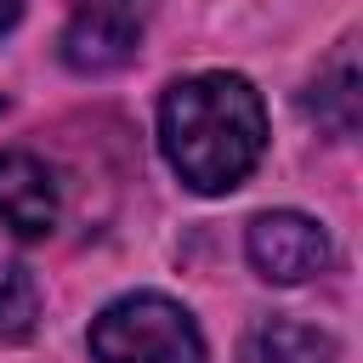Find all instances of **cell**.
<instances>
[{"label": "cell", "instance_id": "obj_10", "mask_svg": "<svg viewBox=\"0 0 363 363\" xmlns=\"http://www.w3.org/2000/svg\"><path fill=\"white\" fill-rule=\"evenodd\" d=\"M0 113H6V96H0Z\"/></svg>", "mask_w": 363, "mask_h": 363}, {"label": "cell", "instance_id": "obj_7", "mask_svg": "<svg viewBox=\"0 0 363 363\" xmlns=\"http://www.w3.org/2000/svg\"><path fill=\"white\" fill-rule=\"evenodd\" d=\"M306 113H312L329 136H352V130H357V62H352V51H340V57L329 62V74L312 79Z\"/></svg>", "mask_w": 363, "mask_h": 363}, {"label": "cell", "instance_id": "obj_3", "mask_svg": "<svg viewBox=\"0 0 363 363\" xmlns=\"http://www.w3.org/2000/svg\"><path fill=\"white\" fill-rule=\"evenodd\" d=\"M147 0H68V28L57 57L74 74H113L142 51Z\"/></svg>", "mask_w": 363, "mask_h": 363}, {"label": "cell", "instance_id": "obj_5", "mask_svg": "<svg viewBox=\"0 0 363 363\" xmlns=\"http://www.w3.org/2000/svg\"><path fill=\"white\" fill-rule=\"evenodd\" d=\"M57 227V176L23 147H0V233L45 238Z\"/></svg>", "mask_w": 363, "mask_h": 363}, {"label": "cell", "instance_id": "obj_1", "mask_svg": "<svg viewBox=\"0 0 363 363\" xmlns=\"http://www.w3.org/2000/svg\"><path fill=\"white\" fill-rule=\"evenodd\" d=\"M159 147L193 193H233L267 153V108L244 74H187L159 96Z\"/></svg>", "mask_w": 363, "mask_h": 363}, {"label": "cell", "instance_id": "obj_6", "mask_svg": "<svg viewBox=\"0 0 363 363\" xmlns=\"http://www.w3.org/2000/svg\"><path fill=\"white\" fill-rule=\"evenodd\" d=\"M335 357H340L335 335L295 318H261L244 335V363H335Z\"/></svg>", "mask_w": 363, "mask_h": 363}, {"label": "cell", "instance_id": "obj_2", "mask_svg": "<svg viewBox=\"0 0 363 363\" xmlns=\"http://www.w3.org/2000/svg\"><path fill=\"white\" fill-rule=\"evenodd\" d=\"M96 363H204V335L193 312L159 289H136L108 301L91 318Z\"/></svg>", "mask_w": 363, "mask_h": 363}, {"label": "cell", "instance_id": "obj_8", "mask_svg": "<svg viewBox=\"0 0 363 363\" xmlns=\"http://www.w3.org/2000/svg\"><path fill=\"white\" fill-rule=\"evenodd\" d=\"M40 323V284L23 261H6L0 255V346H17L28 340Z\"/></svg>", "mask_w": 363, "mask_h": 363}, {"label": "cell", "instance_id": "obj_9", "mask_svg": "<svg viewBox=\"0 0 363 363\" xmlns=\"http://www.w3.org/2000/svg\"><path fill=\"white\" fill-rule=\"evenodd\" d=\"M23 23V0H0V34H11Z\"/></svg>", "mask_w": 363, "mask_h": 363}, {"label": "cell", "instance_id": "obj_4", "mask_svg": "<svg viewBox=\"0 0 363 363\" xmlns=\"http://www.w3.org/2000/svg\"><path fill=\"white\" fill-rule=\"evenodd\" d=\"M244 255L267 284H306L329 267V233L301 210H261L244 233Z\"/></svg>", "mask_w": 363, "mask_h": 363}]
</instances>
